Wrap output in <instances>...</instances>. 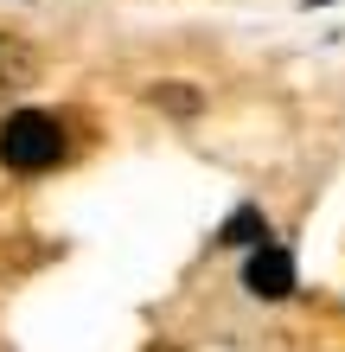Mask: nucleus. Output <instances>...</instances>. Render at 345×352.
Instances as JSON below:
<instances>
[{
	"mask_svg": "<svg viewBox=\"0 0 345 352\" xmlns=\"http://www.w3.org/2000/svg\"><path fill=\"white\" fill-rule=\"evenodd\" d=\"M64 160V122L45 109H19L0 122V167L13 173H45Z\"/></svg>",
	"mask_w": 345,
	"mask_h": 352,
	"instance_id": "nucleus-1",
	"label": "nucleus"
},
{
	"mask_svg": "<svg viewBox=\"0 0 345 352\" xmlns=\"http://www.w3.org/2000/svg\"><path fill=\"white\" fill-rule=\"evenodd\" d=\"M243 282H250V295H262V301L294 295V256L281 250V243H256V256H250V269H243Z\"/></svg>",
	"mask_w": 345,
	"mask_h": 352,
	"instance_id": "nucleus-2",
	"label": "nucleus"
},
{
	"mask_svg": "<svg viewBox=\"0 0 345 352\" xmlns=\"http://www.w3.org/2000/svg\"><path fill=\"white\" fill-rule=\"evenodd\" d=\"M32 77H38L32 45L19 32H0V90H19V84H32Z\"/></svg>",
	"mask_w": 345,
	"mask_h": 352,
	"instance_id": "nucleus-3",
	"label": "nucleus"
},
{
	"mask_svg": "<svg viewBox=\"0 0 345 352\" xmlns=\"http://www.w3.org/2000/svg\"><path fill=\"white\" fill-rule=\"evenodd\" d=\"M269 237V218L256 212V205H243V212L224 218V231H217V243H262Z\"/></svg>",
	"mask_w": 345,
	"mask_h": 352,
	"instance_id": "nucleus-4",
	"label": "nucleus"
},
{
	"mask_svg": "<svg viewBox=\"0 0 345 352\" xmlns=\"http://www.w3.org/2000/svg\"><path fill=\"white\" fill-rule=\"evenodd\" d=\"M154 102H160V109H173V116H192V109H198V90H186V84H160Z\"/></svg>",
	"mask_w": 345,
	"mask_h": 352,
	"instance_id": "nucleus-5",
	"label": "nucleus"
},
{
	"mask_svg": "<svg viewBox=\"0 0 345 352\" xmlns=\"http://www.w3.org/2000/svg\"><path fill=\"white\" fill-rule=\"evenodd\" d=\"M307 7H326V0H307Z\"/></svg>",
	"mask_w": 345,
	"mask_h": 352,
	"instance_id": "nucleus-6",
	"label": "nucleus"
}]
</instances>
